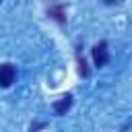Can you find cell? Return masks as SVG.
<instances>
[{"label":"cell","instance_id":"5","mask_svg":"<svg viewBox=\"0 0 132 132\" xmlns=\"http://www.w3.org/2000/svg\"><path fill=\"white\" fill-rule=\"evenodd\" d=\"M37 128H45V124H33L31 126V130H37Z\"/></svg>","mask_w":132,"mask_h":132},{"label":"cell","instance_id":"2","mask_svg":"<svg viewBox=\"0 0 132 132\" xmlns=\"http://www.w3.org/2000/svg\"><path fill=\"white\" fill-rule=\"evenodd\" d=\"M93 60H95V66L97 68L105 66L109 62V52H107V43L105 41H101V43H97L93 47Z\"/></svg>","mask_w":132,"mask_h":132},{"label":"cell","instance_id":"3","mask_svg":"<svg viewBox=\"0 0 132 132\" xmlns=\"http://www.w3.org/2000/svg\"><path fill=\"white\" fill-rule=\"evenodd\" d=\"M70 105H72V95H64V97H60V99L54 103V111H56L58 116H64V113L70 109Z\"/></svg>","mask_w":132,"mask_h":132},{"label":"cell","instance_id":"4","mask_svg":"<svg viewBox=\"0 0 132 132\" xmlns=\"http://www.w3.org/2000/svg\"><path fill=\"white\" fill-rule=\"evenodd\" d=\"M50 16H54L58 23H64L66 21V14L62 10V6H56V8H50Z\"/></svg>","mask_w":132,"mask_h":132},{"label":"cell","instance_id":"6","mask_svg":"<svg viewBox=\"0 0 132 132\" xmlns=\"http://www.w3.org/2000/svg\"><path fill=\"white\" fill-rule=\"evenodd\" d=\"M105 4H113V2H118V0H103Z\"/></svg>","mask_w":132,"mask_h":132},{"label":"cell","instance_id":"1","mask_svg":"<svg viewBox=\"0 0 132 132\" xmlns=\"http://www.w3.org/2000/svg\"><path fill=\"white\" fill-rule=\"evenodd\" d=\"M14 76H16V70H14L12 64H8V62L0 64V87H2V89L10 87V85L14 82Z\"/></svg>","mask_w":132,"mask_h":132},{"label":"cell","instance_id":"7","mask_svg":"<svg viewBox=\"0 0 132 132\" xmlns=\"http://www.w3.org/2000/svg\"><path fill=\"white\" fill-rule=\"evenodd\" d=\"M0 2H2V0H0Z\"/></svg>","mask_w":132,"mask_h":132}]
</instances>
